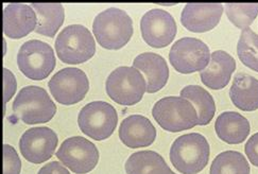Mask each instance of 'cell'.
<instances>
[{
  "label": "cell",
  "instance_id": "4fadbf2b",
  "mask_svg": "<svg viewBox=\"0 0 258 174\" xmlns=\"http://www.w3.org/2000/svg\"><path fill=\"white\" fill-rule=\"evenodd\" d=\"M56 133L47 127H37L26 131L19 140L22 155L32 163H43L50 159L56 150Z\"/></svg>",
  "mask_w": 258,
  "mask_h": 174
},
{
  "label": "cell",
  "instance_id": "cb8c5ba5",
  "mask_svg": "<svg viewBox=\"0 0 258 174\" xmlns=\"http://www.w3.org/2000/svg\"><path fill=\"white\" fill-rule=\"evenodd\" d=\"M246 158L237 151H225L217 155L212 162L210 174H250Z\"/></svg>",
  "mask_w": 258,
  "mask_h": 174
},
{
  "label": "cell",
  "instance_id": "7402d4cb",
  "mask_svg": "<svg viewBox=\"0 0 258 174\" xmlns=\"http://www.w3.org/2000/svg\"><path fill=\"white\" fill-rule=\"evenodd\" d=\"M37 16L35 32L47 37H54L64 23L65 10L61 4H32Z\"/></svg>",
  "mask_w": 258,
  "mask_h": 174
},
{
  "label": "cell",
  "instance_id": "d6986e66",
  "mask_svg": "<svg viewBox=\"0 0 258 174\" xmlns=\"http://www.w3.org/2000/svg\"><path fill=\"white\" fill-rule=\"evenodd\" d=\"M217 136L229 144L242 143L251 132L249 120L236 112H224L215 123Z\"/></svg>",
  "mask_w": 258,
  "mask_h": 174
},
{
  "label": "cell",
  "instance_id": "4316f807",
  "mask_svg": "<svg viewBox=\"0 0 258 174\" xmlns=\"http://www.w3.org/2000/svg\"><path fill=\"white\" fill-rule=\"evenodd\" d=\"M22 161L16 150L10 146L4 144V174H21Z\"/></svg>",
  "mask_w": 258,
  "mask_h": 174
},
{
  "label": "cell",
  "instance_id": "484cf974",
  "mask_svg": "<svg viewBox=\"0 0 258 174\" xmlns=\"http://www.w3.org/2000/svg\"><path fill=\"white\" fill-rule=\"evenodd\" d=\"M225 13L230 22L237 28H249L258 15V4H226Z\"/></svg>",
  "mask_w": 258,
  "mask_h": 174
},
{
  "label": "cell",
  "instance_id": "f1b7e54d",
  "mask_svg": "<svg viewBox=\"0 0 258 174\" xmlns=\"http://www.w3.org/2000/svg\"><path fill=\"white\" fill-rule=\"evenodd\" d=\"M244 151L253 166L258 167V133H255L246 141Z\"/></svg>",
  "mask_w": 258,
  "mask_h": 174
},
{
  "label": "cell",
  "instance_id": "7a4b0ae2",
  "mask_svg": "<svg viewBox=\"0 0 258 174\" xmlns=\"http://www.w3.org/2000/svg\"><path fill=\"white\" fill-rule=\"evenodd\" d=\"M210 143L199 133L184 134L177 137L170 148V160L182 174H198L210 160Z\"/></svg>",
  "mask_w": 258,
  "mask_h": 174
},
{
  "label": "cell",
  "instance_id": "5b68a950",
  "mask_svg": "<svg viewBox=\"0 0 258 174\" xmlns=\"http://www.w3.org/2000/svg\"><path fill=\"white\" fill-rule=\"evenodd\" d=\"M152 116L165 131L177 133L195 128L199 123L195 106L182 97H165L152 109Z\"/></svg>",
  "mask_w": 258,
  "mask_h": 174
},
{
  "label": "cell",
  "instance_id": "4dcf8cb0",
  "mask_svg": "<svg viewBox=\"0 0 258 174\" xmlns=\"http://www.w3.org/2000/svg\"><path fill=\"white\" fill-rule=\"evenodd\" d=\"M171 174H175V173H173V172H172V173H171Z\"/></svg>",
  "mask_w": 258,
  "mask_h": 174
},
{
  "label": "cell",
  "instance_id": "30bf717a",
  "mask_svg": "<svg viewBox=\"0 0 258 174\" xmlns=\"http://www.w3.org/2000/svg\"><path fill=\"white\" fill-rule=\"evenodd\" d=\"M56 157L76 174L93 171L99 161V151L95 144L81 136L69 137L56 151Z\"/></svg>",
  "mask_w": 258,
  "mask_h": 174
},
{
  "label": "cell",
  "instance_id": "277c9868",
  "mask_svg": "<svg viewBox=\"0 0 258 174\" xmlns=\"http://www.w3.org/2000/svg\"><path fill=\"white\" fill-rule=\"evenodd\" d=\"M55 51L63 63L79 65L91 60L95 55L96 42L87 28L82 25H71L57 35Z\"/></svg>",
  "mask_w": 258,
  "mask_h": 174
},
{
  "label": "cell",
  "instance_id": "6da1fadb",
  "mask_svg": "<svg viewBox=\"0 0 258 174\" xmlns=\"http://www.w3.org/2000/svg\"><path fill=\"white\" fill-rule=\"evenodd\" d=\"M133 21L121 9L108 8L99 13L93 23L98 44L107 50H119L133 36Z\"/></svg>",
  "mask_w": 258,
  "mask_h": 174
},
{
  "label": "cell",
  "instance_id": "8992f818",
  "mask_svg": "<svg viewBox=\"0 0 258 174\" xmlns=\"http://www.w3.org/2000/svg\"><path fill=\"white\" fill-rule=\"evenodd\" d=\"M105 91L110 98L120 105L131 106L141 102L147 93V82L135 67H118L107 76Z\"/></svg>",
  "mask_w": 258,
  "mask_h": 174
},
{
  "label": "cell",
  "instance_id": "7c38bea8",
  "mask_svg": "<svg viewBox=\"0 0 258 174\" xmlns=\"http://www.w3.org/2000/svg\"><path fill=\"white\" fill-rule=\"evenodd\" d=\"M141 31L149 46L161 49L173 42L177 27L171 14L162 9H152L142 17Z\"/></svg>",
  "mask_w": 258,
  "mask_h": 174
},
{
  "label": "cell",
  "instance_id": "44dd1931",
  "mask_svg": "<svg viewBox=\"0 0 258 174\" xmlns=\"http://www.w3.org/2000/svg\"><path fill=\"white\" fill-rule=\"evenodd\" d=\"M126 174H171L170 167L154 151L136 152L125 161Z\"/></svg>",
  "mask_w": 258,
  "mask_h": 174
},
{
  "label": "cell",
  "instance_id": "9a60e30c",
  "mask_svg": "<svg viewBox=\"0 0 258 174\" xmlns=\"http://www.w3.org/2000/svg\"><path fill=\"white\" fill-rule=\"evenodd\" d=\"M37 16L31 6L8 5L4 10V33L12 40H21L36 30Z\"/></svg>",
  "mask_w": 258,
  "mask_h": 174
},
{
  "label": "cell",
  "instance_id": "d4e9b609",
  "mask_svg": "<svg viewBox=\"0 0 258 174\" xmlns=\"http://www.w3.org/2000/svg\"><path fill=\"white\" fill-rule=\"evenodd\" d=\"M237 54L243 65L258 72V35L252 29L242 30L237 44Z\"/></svg>",
  "mask_w": 258,
  "mask_h": 174
},
{
  "label": "cell",
  "instance_id": "8fae6325",
  "mask_svg": "<svg viewBox=\"0 0 258 174\" xmlns=\"http://www.w3.org/2000/svg\"><path fill=\"white\" fill-rule=\"evenodd\" d=\"M48 87L56 102L73 105L85 98L89 91V81L83 70L67 67L52 76L48 82Z\"/></svg>",
  "mask_w": 258,
  "mask_h": 174
},
{
  "label": "cell",
  "instance_id": "2e32d148",
  "mask_svg": "<svg viewBox=\"0 0 258 174\" xmlns=\"http://www.w3.org/2000/svg\"><path fill=\"white\" fill-rule=\"evenodd\" d=\"M119 138L131 149L146 148L155 141L156 129L145 116L131 115L119 127Z\"/></svg>",
  "mask_w": 258,
  "mask_h": 174
},
{
  "label": "cell",
  "instance_id": "e0dca14e",
  "mask_svg": "<svg viewBox=\"0 0 258 174\" xmlns=\"http://www.w3.org/2000/svg\"><path fill=\"white\" fill-rule=\"evenodd\" d=\"M133 67L140 70L147 82V93L161 91L169 79V68L163 56L153 52H145L135 57Z\"/></svg>",
  "mask_w": 258,
  "mask_h": 174
},
{
  "label": "cell",
  "instance_id": "83f0119b",
  "mask_svg": "<svg viewBox=\"0 0 258 174\" xmlns=\"http://www.w3.org/2000/svg\"><path fill=\"white\" fill-rule=\"evenodd\" d=\"M16 78L15 75L7 68H4V91H5V105L12 99L16 93Z\"/></svg>",
  "mask_w": 258,
  "mask_h": 174
},
{
  "label": "cell",
  "instance_id": "3957f363",
  "mask_svg": "<svg viewBox=\"0 0 258 174\" xmlns=\"http://www.w3.org/2000/svg\"><path fill=\"white\" fill-rule=\"evenodd\" d=\"M13 113L26 124H39L49 122L54 117L56 106L42 87L26 86L14 99Z\"/></svg>",
  "mask_w": 258,
  "mask_h": 174
},
{
  "label": "cell",
  "instance_id": "5bb4252c",
  "mask_svg": "<svg viewBox=\"0 0 258 174\" xmlns=\"http://www.w3.org/2000/svg\"><path fill=\"white\" fill-rule=\"evenodd\" d=\"M223 10L220 4H187L182 11L181 23L190 32H208L219 24Z\"/></svg>",
  "mask_w": 258,
  "mask_h": 174
},
{
  "label": "cell",
  "instance_id": "52a82bcc",
  "mask_svg": "<svg viewBox=\"0 0 258 174\" xmlns=\"http://www.w3.org/2000/svg\"><path fill=\"white\" fill-rule=\"evenodd\" d=\"M117 123L116 109L104 101H94L86 104L78 116V124L82 133L97 141L111 137Z\"/></svg>",
  "mask_w": 258,
  "mask_h": 174
},
{
  "label": "cell",
  "instance_id": "603a6c76",
  "mask_svg": "<svg viewBox=\"0 0 258 174\" xmlns=\"http://www.w3.org/2000/svg\"><path fill=\"white\" fill-rule=\"evenodd\" d=\"M181 97L189 101L197 110L199 125H207L216 114V104L212 95L199 85L185 86L180 93Z\"/></svg>",
  "mask_w": 258,
  "mask_h": 174
},
{
  "label": "cell",
  "instance_id": "f546056e",
  "mask_svg": "<svg viewBox=\"0 0 258 174\" xmlns=\"http://www.w3.org/2000/svg\"><path fill=\"white\" fill-rule=\"evenodd\" d=\"M37 174H71V172L61 162L51 161L39 169Z\"/></svg>",
  "mask_w": 258,
  "mask_h": 174
},
{
  "label": "cell",
  "instance_id": "ba28073f",
  "mask_svg": "<svg viewBox=\"0 0 258 174\" xmlns=\"http://www.w3.org/2000/svg\"><path fill=\"white\" fill-rule=\"evenodd\" d=\"M17 65L30 80L42 81L55 68L54 51L50 45L42 41H28L18 50Z\"/></svg>",
  "mask_w": 258,
  "mask_h": 174
},
{
  "label": "cell",
  "instance_id": "9c48e42d",
  "mask_svg": "<svg viewBox=\"0 0 258 174\" xmlns=\"http://www.w3.org/2000/svg\"><path fill=\"white\" fill-rule=\"evenodd\" d=\"M169 61L182 74L203 71L211 62L210 48L199 38L183 37L171 47Z\"/></svg>",
  "mask_w": 258,
  "mask_h": 174
},
{
  "label": "cell",
  "instance_id": "ffe728a7",
  "mask_svg": "<svg viewBox=\"0 0 258 174\" xmlns=\"http://www.w3.org/2000/svg\"><path fill=\"white\" fill-rule=\"evenodd\" d=\"M230 98L236 108L243 112L258 110V80L245 73L236 74L230 90Z\"/></svg>",
  "mask_w": 258,
  "mask_h": 174
},
{
  "label": "cell",
  "instance_id": "ac0fdd59",
  "mask_svg": "<svg viewBox=\"0 0 258 174\" xmlns=\"http://www.w3.org/2000/svg\"><path fill=\"white\" fill-rule=\"evenodd\" d=\"M236 70V61L232 55L223 50L211 54V62L201 72V81L208 89L219 91L230 83Z\"/></svg>",
  "mask_w": 258,
  "mask_h": 174
}]
</instances>
